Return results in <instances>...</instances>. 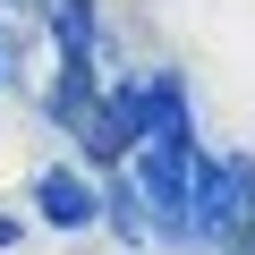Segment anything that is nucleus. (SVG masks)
<instances>
[{"instance_id": "f257e3e1", "label": "nucleus", "mask_w": 255, "mask_h": 255, "mask_svg": "<svg viewBox=\"0 0 255 255\" xmlns=\"http://www.w3.org/2000/svg\"><path fill=\"white\" fill-rule=\"evenodd\" d=\"M34 204H43V221H60V230H77L85 213H94V196L68 179V170H43V187H34Z\"/></svg>"}, {"instance_id": "f03ea898", "label": "nucleus", "mask_w": 255, "mask_h": 255, "mask_svg": "<svg viewBox=\"0 0 255 255\" xmlns=\"http://www.w3.org/2000/svg\"><path fill=\"white\" fill-rule=\"evenodd\" d=\"M230 255H255V238H247V230H230Z\"/></svg>"}, {"instance_id": "7ed1b4c3", "label": "nucleus", "mask_w": 255, "mask_h": 255, "mask_svg": "<svg viewBox=\"0 0 255 255\" xmlns=\"http://www.w3.org/2000/svg\"><path fill=\"white\" fill-rule=\"evenodd\" d=\"M9 238H17V230H9V221H0V247H9Z\"/></svg>"}]
</instances>
